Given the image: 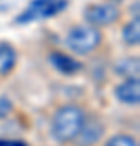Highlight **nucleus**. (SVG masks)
I'll use <instances>...</instances> for the list:
<instances>
[{"instance_id": "9b49d317", "label": "nucleus", "mask_w": 140, "mask_h": 146, "mask_svg": "<svg viewBox=\"0 0 140 146\" xmlns=\"http://www.w3.org/2000/svg\"><path fill=\"white\" fill-rule=\"evenodd\" d=\"M122 39L129 46H137L140 41V20L139 16H135L134 20H130L122 29Z\"/></svg>"}, {"instance_id": "20e7f679", "label": "nucleus", "mask_w": 140, "mask_h": 146, "mask_svg": "<svg viewBox=\"0 0 140 146\" xmlns=\"http://www.w3.org/2000/svg\"><path fill=\"white\" fill-rule=\"evenodd\" d=\"M106 135V125L104 122L94 115H86V120L83 123L80 133L73 140V146H98Z\"/></svg>"}, {"instance_id": "423d86ee", "label": "nucleus", "mask_w": 140, "mask_h": 146, "mask_svg": "<svg viewBox=\"0 0 140 146\" xmlns=\"http://www.w3.org/2000/svg\"><path fill=\"white\" fill-rule=\"evenodd\" d=\"M114 96L121 104L137 106L140 102V81L139 78H124L114 88Z\"/></svg>"}, {"instance_id": "f257e3e1", "label": "nucleus", "mask_w": 140, "mask_h": 146, "mask_svg": "<svg viewBox=\"0 0 140 146\" xmlns=\"http://www.w3.org/2000/svg\"><path fill=\"white\" fill-rule=\"evenodd\" d=\"M86 110L77 102H65L51 117V135L59 145H72L86 120Z\"/></svg>"}, {"instance_id": "0eeeda50", "label": "nucleus", "mask_w": 140, "mask_h": 146, "mask_svg": "<svg viewBox=\"0 0 140 146\" xmlns=\"http://www.w3.org/2000/svg\"><path fill=\"white\" fill-rule=\"evenodd\" d=\"M51 63L54 65V68H57L60 73L64 75H73L75 72H78L82 68V63L75 60L73 57L67 55L62 52H52L51 54Z\"/></svg>"}, {"instance_id": "6e6552de", "label": "nucleus", "mask_w": 140, "mask_h": 146, "mask_svg": "<svg viewBox=\"0 0 140 146\" xmlns=\"http://www.w3.org/2000/svg\"><path fill=\"white\" fill-rule=\"evenodd\" d=\"M15 65H16L15 49L7 42H0V78L10 75L13 72Z\"/></svg>"}, {"instance_id": "9d476101", "label": "nucleus", "mask_w": 140, "mask_h": 146, "mask_svg": "<svg viewBox=\"0 0 140 146\" xmlns=\"http://www.w3.org/2000/svg\"><path fill=\"white\" fill-rule=\"evenodd\" d=\"M101 146H139V140L132 133L121 131V133H114V135L108 136Z\"/></svg>"}, {"instance_id": "f03ea898", "label": "nucleus", "mask_w": 140, "mask_h": 146, "mask_svg": "<svg viewBox=\"0 0 140 146\" xmlns=\"http://www.w3.org/2000/svg\"><path fill=\"white\" fill-rule=\"evenodd\" d=\"M101 41H103V36L99 28H94L91 25H77L65 36L67 47L78 55L91 54L94 49H98Z\"/></svg>"}, {"instance_id": "39448f33", "label": "nucleus", "mask_w": 140, "mask_h": 146, "mask_svg": "<svg viewBox=\"0 0 140 146\" xmlns=\"http://www.w3.org/2000/svg\"><path fill=\"white\" fill-rule=\"evenodd\" d=\"M83 16L88 25L99 28L116 23L117 18L121 16V11L113 3H93V5H88L85 8Z\"/></svg>"}, {"instance_id": "ddd939ff", "label": "nucleus", "mask_w": 140, "mask_h": 146, "mask_svg": "<svg viewBox=\"0 0 140 146\" xmlns=\"http://www.w3.org/2000/svg\"><path fill=\"white\" fill-rule=\"evenodd\" d=\"M0 10H2V7H0Z\"/></svg>"}, {"instance_id": "f8f14e48", "label": "nucleus", "mask_w": 140, "mask_h": 146, "mask_svg": "<svg viewBox=\"0 0 140 146\" xmlns=\"http://www.w3.org/2000/svg\"><path fill=\"white\" fill-rule=\"evenodd\" d=\"M11 112H13V102L7 96H2L0 98V120L7 119Z\"/></svg>"}, {"instance_id": "7ed1b4c3", "label": "nucleus", "mask_w": 140, "mask_h": 146, "mask_svg": "<svg viewBox=\"0 0 140 146\" xmlns=\"http://www.w3.org/2000/svg\"><path fill=\"white\" fill-rule=\"evenodd\" d=\"M65 7H67V0H33L29 7L16 18V23L25 25L41 18H49L60 13Z\"/></svg>"}, {"instance_id": "1a4fd4ad", "label": "nucleus", "mask_w": 140, "mask_h": 146, "mask_svg": "<svg viewBox=\"0 0 140 146\" xmlns=\"http://www.w3.org/2000/svg\"><path fill=\"white\" fill-rule=\"evenodd\" d=\"M139 58L137 57H129V58H122L117 67H116V72L117 75L124 76V78H139Z\"/></svg>"}]
</instances>
